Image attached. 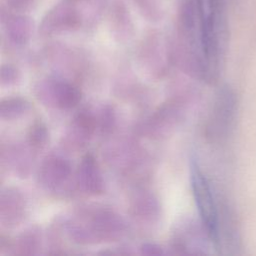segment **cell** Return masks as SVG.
Here are the masks:
<instances>
[{
    "instance_id": "obj_9",
    "label": "cell",
    "mask_w": 256,
    "mask_h": 256,
    "mask_svg": "<svg viewBox=\"0 0 256 256\" xmlns=\"http://www.w3.org/2000/svg\"><path fill=\"white\" fill-rule=\"evenodd\" d=\"M199 230L197 226L188 219L183 220L176 228L173 236V248L178 253H198L196 249H200L201 240L197 236Z\"/></svg>"
},
{
    "instance_id": "obj_14",
    "label": "cell",
    "mask_w": 256,
    "mask_h": 256,
    "mask_svg": "<svg viewBox=\"0 0 256 256\" xmlns=\"http://www.w3.org/2000/svg\"><path fill=\"white\" fill-rule=\"evenodd\" d=\"M49 139L47 127L42 122L34 123L28 133V145L34 152L44 149Z\"/></svg>"
},
{
    "instance_id": "obj_15",
    "label": "cell",
    "mask_w": 256,
    "mask_h": 256,
    "mask_svg": "<svg viewBox=\"0 0 256 256\" xmlns=\"http://www.w3.org/2000/svg\"><path fill=\"white\" fill-rule=\"evenodd\" d=\"M21 80L20 71L12 65H3L0 72V81L2 86H15Z\"/></svg>"
},
{
    "instance_id": "obj_8",
    "label": "cell",
    "mask_w": 256,
    "mask_h": 256,
    "mask_svg": "<svg viewBox=\"0 0 256 256\" xmlns=\"http://www.w3.org/2000/svg\"><path fill=\"white\" fill-rule=\"evenodd\" d=\"M231 96L226 89H223L218 95L210 124L207 128L211 137H221L228 129L233 111V100Z\"/></svg>"
},
{
    "instance_id": "obj_3",
    "label": "cell",
    "mask_w": 256,
    "mask_h": 256,
    "mask_svg": "<svg viewBox=\"0 0 256 256\" xmlns=\"http://www.w3.org/2000/svg\"><path fill=\"white\" fill-rule=\"evenodd\" d=\"M34 93L43 105L60 110L74 108L81 100V92L76 86L58 78L40 80L34 87Z\"/></svg>"
},
{
    "instance_id": "obj_2",
    "label": "cell",
    "mask_w": 256,
    "mask_h": 256,
    "mask_svg": "<svg viewBox=\"0 0 256 256\" xmlns=\"http://www.w3.org/2000/svg\"><path fill=\"white\" fill-rule=\"evenodd\" d=\"M190 176L193 195L204 228L211 241L215 245H219L221 241L220 223L213 191L209 181L203 174L197 161L194 158L191 160Z\"/></svg>"
},
{
    "instance_id": "obj_1",
    "label": "cell",
    "mask_w": 256,
    "mask_h": 256,
    "mask_svg": "<svg viewBox=\"0 0 256 256\" xmlns=\"http://www.w3.org/2000/svg\"><path fill=\"white\" fill-rule=\"evenodd\" d=\"M71 240L79 245H93L120 239L126 231L124 219L102 206L79 208L64 223Z\"/></svg>"
},
{
    "instance_id": "obj_12",
    "label": "cell",
    "mask_w": 256,
    "mask_h": 256,
    "mask_svg": "<svg viewBox=\"0 0 256 256\" xmlns=\"http://www.w3.org/2000/svg\"><path fill=\"white\" fill-rule=\"evenodd\" d=\"M41 230L37 226H33L23 231L14 246L13 253L16 255H33L36 254L41 247Z\"/></svg>"
},
{
    "instance_id": "obj_13",
    "label": "cell",
    "mask_w": 256,
    "mask_h": 256,
    "mask_svg": "<svg viewBox=\"0 0 256 256\" xmlns=\"http://www.w3.org/2000/svg\"><path fill=\"white\" fill-rule=\"evenodd\" d=\"M31 110V104L24 98L11 97L1 101L0 118L3 121H15L27 115Z\"/></svg>"
},
{
    "instance_id": "obj_16",
    "label": "cell",
    "mask_w": 256,
    "mask_h": 256,
    "mask_svg": "<svg viewBox=\"0 0 256 256\" xmlns=\"http://www.w3.org/2000/svg\"><path fill=\"white\" fill-rule=\"evenodd\" d=\"M116 123V114L114 108L110 105L103 106L100 115V127L104 133H110Z\"/></svg>"
},
{
    "instance_id": "obj_5",
    "label": "cell",
    "mask_w": 256,
    "mask_h": 256,
    "mask_svg": "<svg viewBox=\"0 0 256 256\" xmlns=\"http://www.w3.org/2000/svg\"><path fill=\"white\" fill-rule=\"evenodd\" d=\"M26 199L17 188L8 187L1 191L0 223L5 228H15L25 219Z\"/></svg>"
},
{
    "instance_id": "obj_7",
    "label": "cell",
    "mask_w": 256,
    "mask_h": 256,
    "mask_svg": "<svg viewBox=\"0 0 256 256\" xmlns=\"http://www.w3.org/2000/svg\"><path fill=\"white\" fill-rule=\"evenodd\" d=\"M97 122L88 110L80 111L71 122L66 135V143L72 149H81L92 138Z\"/></svg>"
},
{
    "instance_id": "obj_17",
    "label": "cell",
    "mask_w": 256,
    "mask_h": 256,
    "mask_svg": "<svg viewBox=\"0 0 256 256\" xmlns=\"http://www.w3.org/2000/svg\"><path fill=\"white\" fill-rule=\"evenodd\" d=\"M141 253L145 255H164L165 251L163 248L154 243H144L141 246Z\"/></svg>"
},
{
    "instance_id": "obj_11",
    "label": "cell",
    "mask_w": 256,
    "mask_h": 256,
    "mask_svg": "<svg viewBox=\"0 0 256 256\" xmlns=\"http://www.w3.org/2000/svg\"><path fill=\"white\" fill-rule=\"evenodd\" d=\"M131 209L133 217L142 222H153L159 216V205L157 199L146 192L135 197Z\"/></svg>"
},
{
    "instance_id": "obj_4",
    "label": "cell",
    "mask_w": 256,
    "mask_h": 256,
    "mask_svg": "<svg viewBox=\"0 0 256 256\" xmlns=\"http://www.w3.org/2000/svg\"><path fill=\"white\" fill-rule=\"evenodd\" d=\"M71 174L72 169L68 160L59 155H50L39 168L38 181L47 192L61 193L67 186Z\"/></svg>"
},
{
    "instance_id": "obj_10",
    "label": "cell",
    "mask_w": 256,
    "mask_h": 256,
    "mask_svg": "<svg viewBox=\"0 0 256 256\" xmlns=\"http://www.w3.org/2000/svg\"><path fill=\"white\" fill-rule=\"evenodd\" d=\"M180 112L176 107L167 106L161 108L154 114L146 124L145 130L158 138L169 133L171 129L180 121Z\"/></svg>"
},
{
    "instance_id": "obj_6",
    "label": "cell",
    "mask_w": 256,
    "mask_h": 256,
    "mask_svg": "<svg viewBox=\"0 0 256 256\" xmlns=\"http://www.w3.org/2000/svg\"><path fill=\"white\" fill-rule=\"evenodd\" d=\"M77 186L82 193L90 196L102 195L105 191V181L96 159L88 154L82 158L76 175Z\"/></svg>"
}]
</instances>
